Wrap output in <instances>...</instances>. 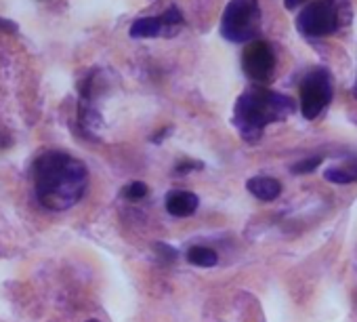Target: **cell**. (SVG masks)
<instances>
[{
    "label": "cell",
    "mask_w": 357,
    "mask_h": 322,
    "mask_svg": "<svg viewBox=\"0 0 357 322\" xmlns=\"http://www.w3.org/2000/svg\"><path fill=\"white\" fill-rule=\"evenodd\" d=\"M166 211L172 217H190L198 211L200 198L190 190H172L166 194Z\"/></svg>",
    "instance_id": "cell-8"
},
{
    "label": "cell",
    "mask_w": 357,
    "mask_h": 322,
    "mask_svg": "<svg viewBox=\"0 0 357 322\" xmlns=\"http://www.w3.org/2000/svg\"><path fill=\"white\" fill-rule=\"evenodd\" d=\"M185 24L183 13L176 7L166 9L162 15L155 17H141L132 22L130 26V36L132 38H160V36H172L176 34V28Z\"/></svg>",
    "instance_id": "cell-7"
},
{
    "label": "cell",
    "mask_w": 357,
    "mask_h": 322,
    "mask_svg": "<svg viewBox=\"0 0 357 322\" xmlns=\"http://www.w3.org/2000/svg\"><path fill=\"white\" fill-rule=\"evenodd\" d=\"M261 20L259 0H229L221 17L219 32L227 43L250 45L261 32Z\"/></svg>",
    "instance_id": "cell-4"
},
{
    "label": "cell",
    "mask_w": 357,
    "mask_h": 322,
    "mask_svg": "<svg viewBox=\"0 0 357 322\" xmlns=\"http://www.w3.org/2000/svg\"><path fill=\"white\" fill-rule=\"evenodd\" d=\"M242 70L255 85H265L275 70V53L269 43L252 41L242 55Z\"/></svg>",
    "instance_id": "cell-6"
},
{
    "label": "cell",
    "mask_w": 357,
    "mask_h": 322,
    "mask_svg": "<svg viewBox=\"0 0 357 322\" xmlns=\"http://www.w3.org/2000/svg\"><path fill=\"white\" fill-rule=\"evenodd\" d=\"M153 251L158 253V257H160L164 263L174 261V259H176V255H178L174 247H168V244H164V242H155V244H153Z\"/></svg>",
    "instance_id": "cell-14"
},
{
    "label": "cell",
    "mask_w": 357,
    "mask_h": 322,
    "mask_svg": "<svg viewBox=\"0 0 357 322\" xmlns=\"http://www.w3.org/2000/svg\"><path fill=\"white\" fill-rule=\"evenodd\" d=\"M30 182L32 194L45 211L66 213L86 196L89 169L80 158L49 147L32 160Z\"/></svg>",
    "instance_id": "cell-1"
},
{
    "label": "cell",
    "mask_w": 357,
    "mask_h": 322,
    "mask_svg": "<svg viewBox=\"0 0 357 322\" xmlns=\"http://www.w3.org/2000/svg\"><path fill=\"white\" fill-rule=\"evenodd\" d=\"M246 190H248L255 198H259V200H263V203H271V200H275V198L282 194V184H280L275 177L257 175V177H250V180L246 182Z\"/></svg>",
    "instance_id": "cell-9"
},
{
    "label": "cell",
    "mask_w": 357,
    "mask_h": 322,
    "mask_svg": "<svg viewBox=\"0 0 357 322\" xmlns=\"http://www.w3.org/2000/svg\"><path fill=\"white\" fill-rule=\"evenodd\" d=\"M188 261L192 265H198V268H213V265H217L219 257L211 247H200L198 244V247H192L188 251Z\"/></svg>",
    "instance_id": "cell-11"
},
{
    "label": "cell",
    "mask_w": 357,
    "mask_h": 322,
    "mask_svg": "<svg viewBox=\"0 0 357 322\" xmlns=\"http://www.w3.org/2000/svg\"><path fill=\"white\" fill-rule=\"evenodd\" d=\"M86 322H99L97 318H91V320H86Z\"/></svg>",
    "instance_id": "cell-19"
},
{
    "label": "cell",
    "mask_w": 357,
    "mask_h": 322,
    "mask_svg": "<svg viewBox=\"0 0 357 322\" xmlns=\"http://www.w3.org/2000/svg\"><path fill=\"white\" fill-rule=\"evenodd\" d=\"M303 3H307V0H284V7L292 11V9H296V7H301Z\"/></svg>",
    "instance_id": "cell-17"
},
{
    "label": "cell",
    "mask_w": 357,
    "mask_h": 322,
    "mask_svg": "<svg viewBox=\"0 0 357 322\" xmlns=\"http://www.w3.org/2000/svg\"><path fill=\"white\" fill-rule=\"evenodd\" d=\"M20 26L11 20H3L0 17V32H5V34H17Z\"/></svg>",
    "instance_id": "cell-15"
},
{
    "label": "cell",
    "mask_w": 357,
    "mask_h": 322,
    "mask_svg": "<svg viewBox=\"0 0 357 322\" xmlns=\"http://www.w3.org/2000/svg\"><path fill=\"white\" fill-rule=\"evenodd\" d=\"M192 169H202V165H200V163H178V165L174 167L176 173H188V171H192Z\"/></svg>",
    "instance_id": "cell-16"
},
{
    "label": "cell",
    "mask_w": 357,
    "mask_h": 322,
    "mask_svg": "<svg viewBox=\"0 0 357 322\" xmlns=\"http://www.w3.org/2000/svg\"><path fill=\"white\" fill-rule=\"evenodd\" d=\"M351 22L349 0H313L298 15L296 30L307 38L332 36Z\"/></svg>",
    "instance_id": "cell-3"
},
{
    "label": "cell",
    "mask_w": 357,
    "mask_h": 322,
    "mask_svg": "<svg viewBox=\"0 0 357 322\" xmlns=\"http://www.w3.org/2000/svg\"><path fill=\"white\" fill-rule=\"evenodd\" d=\"M294 110L296 103L292 97L255 85L238 97L234 105V126L244 141L255 143L263 137L269 124L286 120L290 114H294Z\"/></svg>",
    "instance_id": "cell-2"
},
{
    "label": "cell",
    "mask_w": 357,
    "mask_h": 322,
    "mask_svg": "<svg viewBox=\"0 0 357 322\" xmlns=\"http://www.w3.org/2000/svg\"><path fill=\"white\" fill-rule=\"evenodd\" d=\"M301 114L307 120H315L332 101V76L326 68H313L305 74L298 87Z\"/></svg>",
    "instance_id": "cell-5"
},
{
    "label": "cell",
    "mask_w": 357,
    "mask_h": 322,
    "mask_svg": "<svg viewBox=\"0 0 357 322\" xmlns=\"http://www.w3.org/2000/svg\"><path fill=\"white\" fill-rule=\"evenodd\" d=\"M324 180L330 182V184H340V186H347V184H355L357 182V158H351L342 165H336V167H330L324 171Z\"/></svg>",
    "instance_id": "cell-10"
},
{
    "label": "cell",
    "mask_w": 357,
    "mask_h": 322,
    "mask_svg": "<svg viewBox=\"0 0 357 322\" xmlns=\"http://www.w3.org/2000/svg\"><path fill=\"white\" fill-rule=\"evenodd\" d=\"M321 163H324V158H321V156H311V158L298 160V163L292 167V173H294V175H309V173H313Z\"/></svg>",
    "instance_id": "cell-13"
},
{
    "label": "cell",
    "mask_w": 357,
    "mask_h": 322,
    "mask_svg": "<svg viewBox=\"0 0 357 322\" xmlns=\"http://www.w3.org/2000/svg\"><path fill=\"white\" fill-rule=\"evenodd\" d=\"M353 95L357 97V78H355V85H353Z\"/></svg>",
    "instance_id": "cell-18"
},
{
    "label": "cell",
    "mask_w": 357,
    "mask_h": 322,
    "mask_svg": "<svg viewBox=\"0 0 357 322\" xmlns=\"http://www.w3.org/2000/svg\"><path fill=\"white\" fill-rule=\"evenodd\" d=\"M122 196L128 200V203H139L147 196V186L143 182H130L128 186H124L122 190Z\"/></svg>",
    "instance_id": "cell-12"
}]
</instances>
